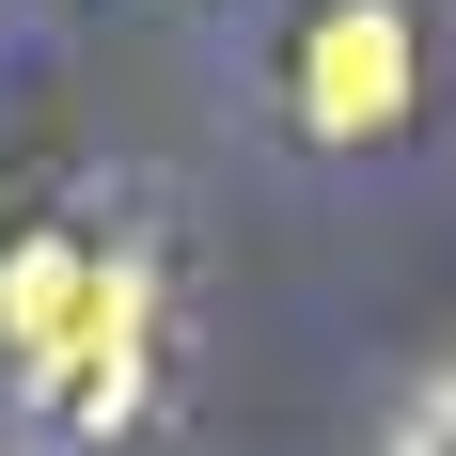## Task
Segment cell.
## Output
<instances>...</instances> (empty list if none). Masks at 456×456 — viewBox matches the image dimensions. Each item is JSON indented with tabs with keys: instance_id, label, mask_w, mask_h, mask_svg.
<instances>
[{
	"instance_id": "6da1fadb",
	"label": "cell",
	"mask_w": 456,
	"mask_h": 456,
	"mask_svg": "<svg viewBox=\"0 0 456 456\" xmlns=\"http://www.w3.org/2000/svg\"><path fill=\"white\" fill-rule=\"evenodd\" d=\"M0 378H16L47 425L110 441L126 394H142V283H126V252H94L79 221L16 236V252H0Z\"/></svg>"
},
{
	"instance_id": "7a4b0ae2",
	"label": "cell",
	"mask_w": 456,
	"mask_h": 456,
	"mask_svg": "<svg viewBox=\"0 0 456 456\" xmlns=\"http://www.w3.org/2000/svg\"><path fill=\"white\" fill-rule=\"evenodd\" d=\"M410 94H425V32H410V0H315L299 16V47H283V110H299V142H394L410 126Z\"/></svg>"
},
{
	"instance_id": "3957f363",
	"label": "cell",
	"mask_w": 456,
	"mask_h": 456,
	"mask_svg": "<svg viewBox=\"0 0 456 456\" xmlns=\"http://www.w3.org/2000/svg\"><path fill=\"white\" fill-rule=\"evenodd\" d=\"M394 456H456V378H441V394H425L410 425H394Z\"/></svg>"
}]
</instances>
